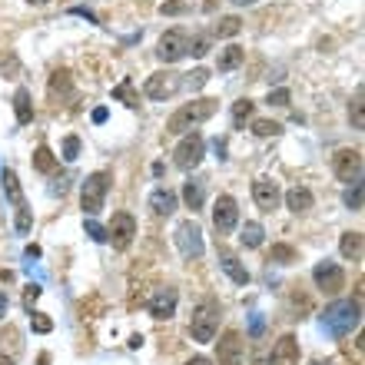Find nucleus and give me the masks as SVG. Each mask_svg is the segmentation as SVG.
<instances>
[{"label": "nucleus", "instance_id": "f257e3e1", "mask_svg": "<svg viewBox=\"0 0 365 365\" xmlns=\"http://www.w3.org/2000/svg\"><path fill=\"white\" fill-rule=\"evenodd\" d=\"M359 322H362V303L359 299H335L322 312V329L332 335V339L352 335L359 329Z\"/></svg>", "mask_w": 365, "mask_h": 365}, {"label": "nucleus", "instance_id": "f03ea898", "mask_svg": "<svg viewBox=\"0 0 365 365\" xmlns=\"http://www.w3.org/2000/svg\"><path fill=\"white\" fill-rule=\"evenodd\" d=\"M216 110H219V100H213V96H199V100H193V103H182V107L167 120V133L182 137V133H189L193 126L210 120Z\"/></svg>", "mask_w": 365, "mask_h": 365}, {"label": "nucleus", "instance_id": "7ed1b4c3", "mask_svg": "<svg viewBox=\"0 0 365 365\" xmlns=\"http://www.w3.org/2000/svg\"><path fill=\"white\" fill-rule=\"evenodd\" d=\"M110 186H113V173H110V169H96V173H90V176L83 180V186H80V206H83V213L96 216L103 210Z\"/></svg>", "mask_w": 365, "mask_h": 365}, {"label": "nucleus", "instance_id": "20e7f679", "mask_svg": "<svg viewBox=\"0 0 365 365\" xmlns=\"http://www.w3.org/2000/svg\"><path fill=\"white\" fill-rule=\"evenodd\" d=\"M219 316L223 309L216 299H203V303L193 309V319H189V335L196 342H213L216 332H219Z\"/></svg>", "mask_w": 365, "mask_h": 365}, {"label": "nucleus", "instance_id": "39448f33", "mask_svg": "<svg viewBox=\"0 0 365 365\" xmlns=\"http://www.w3.org/2000/svg\"><path fill=\"white\" fill-rule=\"evenodd\" d=\"M203 156H206V139L199 137V133H182V139L176 143V150H173V163L180 169H196L203 163Z\"/></svg>", "mask_w": 365, "mask_h": 365}, {"label": "nucleus", "instance_id": "423d86ee", "mask_svg": "<svg viewBox=\"0 0 365 365\" xmlns=\"http://www.w3.org/2000/svg\"><path fill=\"white\" fill-rule=\"evenodd\" d=\"M332 173L342 182H362V150L342 146L332 156Z\"/></svg>", "mask_w": 365, "mask_h": 365}, {"label": "nucleus", "instance_id": "0eeeda50", "mask_svg": "<svg viewBox=\"0 0 365 365\" xmlns=\"http://www.w3.org/2000/svg\"><path fill=\"white\" fill-rule=\"evenodd\" d=\"M176 246H180V253L186 259H199V256H203L206 243H203V229H199L196 219H182L180 226H176Z\"/></svg>", "mask_w": 365, "mask_h": 365}, {"label": "nucleus", "instance_id": "6e6552de", "mask_svg": "<svg viewBox=\"0 0 365 365\" xmlns=\"http://www.w3.org/2000/svg\"><path fill=\"white\" fill-rule=\"evenodd\" d=\"M189 50V33L186 31H167L156 44V57L160 63H180Z\"/></svg>", "mask_w": 365, "mask_h": 365}, {"label": "nucleus", "instance_id": "1a4fd4ad", "mask_svg": "<svg viewBox=\"0 0 365 365\" xmlns=\"http://www.w3.org/2000/svg\"><path fill=\"white\" fill-rule=\"evenodd\" d=\"M133 239H137V219L130 213H117L113 223L107 226V243H113V249L126 253L133 246Z\"/></svg>", "mask_w": 365, "mask_h": 365}, {"label": "nucleus", "instance_id": "9d476101", "mask_svg": "<svg viewBox=\"0 0 365 365\" xmlns=\"http://www.w3.org/2000/svg\"><path fill=\"white\" fill-rule=\"evenodd\" d=\"M312 282L319 286L325 296H339V292L346 289V273H342V266L339 262H319L316 269H312Z\"/></svg>", "mask_w": 365, "mask_h": 365}, {"label": "nucleus", "instance_id": "9b49d317", "mask_svg": "<svg viewBox=\"0 0 365 365\" xmlns=\"http://www.w3.org/2000/svg\"><path fill=\"white\" fill-rule=\"evenodd\" d=\"M243 355H246L243 335L236 332V329H226V332L219 335V342H216V359H219V365H239Z\"/></svg>", "mask_w": 365, "mask_h": 365}, {"label": "nucleus", "instance_id": "f8f14e48", "mask_svg": "<svg viewBox=\"0 0 365 365\" xmlns=\"http://www.w3.org/2000/svg\"><path fill=\"white\" fill-rule=\"evenodd\" d=\"M182 87V80H180V74H173V70H160V74H150L146 76V96L150 100H169L173 93Z\"/></svg>", "mask_w": 365, "mask_h": 365}, {"label": "nucleus", "instance_id": "ddd939ff", "mask_svg": "<svg viewBox=\"0 0 365 365\" xmlns=\"http://www.w3.org/2000/svg\"><path fill=\"white\" fill-rule=\"evenodd\" d=\"M236 223H239V203L229 196V193H223L213 203V226H216V232H232Z\"/></svg>", "mask_w": 365, "mask_h": 365}, {"label": "nucleus", "instance_id": "4468645a", "mask_svg": "<svg viewBox=\"0 0 365 365\" xmlns=\"http://www.w3.org/2000/svg\"><path fill=\"white\" fill-rule=\"evenodd\" d=\"M176 305H180V292L173 289V286H167V289L153 292V299L146 303V309H150L153 319H173V316H176Z\"/></svg>", "mask_w": 365, "mask_h": 365}, {"label": "nucleus", "instance_id": "2eb2a0df", "mask_svg": "<svg viewBox=\"0 0 365 365\" xmlns=\"http://www.w3.org/2000/svg\"><path fill=\"white\" fill-rule=\"evenodd\" d=\"M253 199H256V206L262 213H273V210H279V203H282V193H279V186L269 176H259L253 182Z\"/></svg>", "mask_w": 365, "mask_h": 365}, {"label": "nucleus", "instance_id": "dca6fc26", "mask_svg": "<svg viewBox=\"0 0 365 365\" xmlns=\"http://www.w3.org/2000/svg\"><path fill=\"white\" fill-rule=\"evenodd\" d=\"M269 365H299V342H296V335H282L275 342Z\"/></svg>", "mask_w": 365, "mask_h": 365}, {"label": "nucleus", "instance_id": "f3484780", "mask_svg": "<svg viewBox=\"0 0 365 365\" xmlns=\"http://www.w3.org/2000/svg\"><path fill=\"white\" fill-rule=\"evenodd\" d=\"M150 210H153L156 216L176 213V193H173V189H167V186L153 189V193H150Z\"/></svg>", "mask_w": 365, "mask_h": 365}, {"label": "nucleus", "instance_id": "a211bd4d", "mask_svg": "<svg viewBox=\"0 0 365 365\" xmlns=\"http://www.w3.org/2000/svg\"><path fill=\"white\" fill-rule=\"evenodd\" d=\"M246 60V50L239 44H229V46H223L219 50V60H216V70L219 74H229V70H236L239 63Z\"/></svg>", "mask_w": 365, "mask_h": 365}, {"label": "nucleus", "instance_id": "6ab92c4d", "mask_svg": "<svg viewBox=\"0 0 365 365\" xmlns=\"http://www.w3.org/2000/svg\"><path fill=\"white\" fill-rule=\"evenodd\" d=\"M14 117L20 126L33 123V103H31V90L27 87H17V93H14Z\"/></svg>", "mask_w": 365, "mask_h": 365}, {"label": "nucleus", "instance_id": "aec40b11", "mask_svg": "<svg viewBox=\"0 0 365 365\" xmlns=\"http://www.w3.org/2000/svg\"><path fill=\"white\" fill-rule=\"evenodd\" d=\"M219 266H223V273H226L236 286H249V273H246V266L232 256V253H223V256H219Z\"/></svg>", "mask_w": 365, "mask_h": 365}, {"label": "nucleus", "instance_id": "412c9836", "mask_svg": "<svg viewBox=\"0 0 365 365\" xmlns=\"http://www.w3.org/2000/svg\"><path fill=\"white\" fill-rule=\"evenodd\" d=\"M312 203H316V196H312V189H305V186H292L289 193H286V206H289L292 213L312 210Z\"/></svg>", "mask_w": 365, "mask_h": 365}, {"label": "nucleus", "instance_id": "4be33fe9", "mask_svg": "<svg viewBox=\"0 0 365 365\" xmlns=\"http://www.w3.org/2000/svg\"><path fill=\"white\" fill-rule=\"evenodd\" d=\"M182 203L196 213V210H203V203H206V186H203V180H186V186H182Z\"/></svg>", "mask_w": 365, "mask_h": 365}, {"label": "nucleus", "instance_id": "5701e85b", "mask_svg": "<svg viewBox=\"0 0 365 365\" xmlns=\"http://www.w3.org/2000/svg\"><path fill=\"white\" fill-rule=\"evenodd\" d=\"M31 160H33V169H37V173H44V176H50V173L57 169V163H60V160L53 156V150H50V146H37Z\"/></svg>", "mask_w": 365, "mask_h": 365}, {"label": "nucleus", "instance_id": "b1692460", "mask_svg": "<svg viewBox=\"0 0 365 365\" xmlns=\"http://www.w3.org/2000/svg\"><path fill=\"white\" fill-rule=\"evenodd\" d=\"M0 180H3V193H7V199H10L14 206H27V203H24V189H20V180H17L14 169H3V173H0Z\"/></svg>", "mask_w": 365, "mask_h": 365}, {"label": "nucleus", "instance_id": "393cba45", "mask_svg": "<svg viewBox=\"0 0 365 365\" xmlns=\"http://www.w3.org/2000/svg\"><path fill=\"white\" fill-rule=\"evenodd\" d=\"M339 253H342V259H359L362 256V232H342V239H339Z\"/></svg>", "mask_w": 365, "mask_h": 365}, {"label": "nucleus", "instance_id": "a878e982", "mask_svg": "<svg viewBox=\"0 0 365 365\" xmlns=\"http://www.w3.org/2000/svg\"><path fill=\"white\" fill-rule=\"evenodd\" d=\"M239 239H243L246 249H259V246H262V239H266V229H262V223H246Z\"/></svg>", "mask_w": 365, "mask_h": 365}, {"label": "nucleus", "instance_id": "bb28decb", "mask_svg": "<svg viewBox=\"0 0 365 365\" xmlns=\"http://www.w3.org/2000/svg\"><path fill=\"white\" fill-rule=\"evenodd\" d=\"M113 100H120L126 107H139V96H137V90H133V80H130V76L113 87Z\"/></svg>", "mask_w": 365, "mask_h": 365}, {"label": "nucleus", "instance_id": "cd10ccee", "mask_svg": "<svg viewBox=\"0 0 365 365\" xmlns=\"http://www.w3.org/2000/svg\"><path fill=\"white\" fill-rule=\"evenodd\" d=\"M239 31H243V20H239L236 14L219 17V24H216V37H236Z\"/></svg>", "mask_w": 365, "mask_h": 365}, {"label": "nucleus", "instance_id": "c85d7f7f", "mask_svg": "<svg viewBox=\"0 0 365 365\" xmlns=\"http://www.w3.org/2000/svg\"><path fill=\"white\" fill-rule=\"evenodd\" d=\"M362 100H365V90L359 87V90H355V96H352V103H349V117H352V126H355V130H362V126H365Z\"/></svg>", "mask_w": 365, "mask_h": 365}, {"label": "nucleus", "instance_id": "c756f323", "mask_svg": "<svg viewBox=\"0 0 365 365\" xmlns=\"http://www.w3.org/2000/svg\"><path fill=\"white\" fill-rule=\"evenodd\" d=\"M253 133H256L259 139H269V137H279L282 126H279L275 120H253Z\"/></svg>", "mask_w": 365, "mask_h": 365}, {"label": "nucleus", "instance_id": "7c9ffc66", "mask_svg": "<svg viewBox=\"0 0 365 365\" xmlns=\"http://www.w3.org/2000/svg\"><path fill=\"white\" fill-rule=\"evenodd\" d=\"M253 110H256L253 100H239V103H232V123H236V126H243L246 120H253Z\"/></svg>", "mask_w": 365, "mask_h": 365}, {"label": "nucleus", "instance_id": "2f4dec72", "mask_svg": "<svg viewBox=\"0 0 365 365\" xmlns=\"http://www.w3.org/2000/svg\"><path fill=\"white\" fill-rule=\"evenodd\" d=\"M189 10H193V0H167V3L160 7L163 17H180V14H189Z\"/></svg>", "mask_w": 365, "mask_h": 365}, {"label": "nucleus", "instance_id": "473e14b6", "mask_svg": "<svg viewBox=\"0 0 365 365\" xmlns=\"http://www.w3.org/2000/svg\"><path fill=\"white\" fill-rule=\"evenodd\" d=\"M342 203H346V210L359 213V210H362V182H352V189H346Z\"/></svg>", "mask_w": 365, "mask_h": 365}, {"label": "nucleus", "instance_id": "72a5a7b5", "mask_svg": "<svg viewBox=\"0 0 365 365\" xmlns=\"http://www.w3.org/2000/svg\"><path fill=\"white\" fill-rule=\"evenodd\" d=\"M186 53H193V57H206V53H210V37H206V33H196V37H189V50H186Z\"/></svg>", "mask_w": 365, "mask_h": 365}, {"label": "nucleus", "instance_id": "f704fd0d", "mask_svg": "<svg viewBox=\"0 0 365 365\" xmlns=\"http://www.w3.org/2000/svg\"><path fill=\"white\" fill-rule=\"evenodd\" d=\"M31 329L37 335H46L50 329H53V319H50V316H44V312H33V316H31Z\"/></svg>", "mask_w": 365, "mask_h": 365}, {"label": "nucleus", "instance_id": "c9c22d12", "mask_svg": "<svg viewBox=\"0 0 365 365\" xmlns=\"http://www.w3.org/2000/svg\"><path fill=\"white\" fill-rule=\"evenodd\" d=\"M31 226H33L31 210H27V206H17V232H20V236H27V232H31Z\"/></svg>", "mask_w": 365, "mask_h": 365}, {"label": "nucleus", "instance_id": "e433bc0d", "mask_svg": "<svg viewBox=\"0 0 365 365\" xmlns=\"http://www.w3.org/2000/svg\"><path fill=\"white\" fill-rule=\"evenodd\" d=\"M296 259V249L292 246H273V253H269V262H292Z\"/></svg>", "mask_w": 365, "mask_h": 365}, {"label": "nucleus", "instance_id": "4c0bfd02", "mask_svg": "<svg viewBox=\"0 0 365 365\" xmlns=\"http://www.w3.org/2000/svg\"><path fill=\"white\" fill-rule=\"evenodd\" d=\"M76 156H80V137H67L63 139V160L74 163Z\"/></svg>", "mask_w": 365, "mask_h": 365}, {"label": "nucleus", "instance_id": "58836bf2", "mask_svg": "<svg viewBox=\"0 0 365 365\" xmlns=\"http://www.w3.org/2000/svg\"><path fill=\"white\" fill-rule=\"evenodd\" d=\"M289 100H292V93L286 90V87H279V90H269V103H273V107H289Z\"/></svg>", "mask_w": 365, "mask_h": 365}, {"label": "nucleus", "instance_id": "ea45409f", "mask_svg": "<svg viewBox=\"0 0 365 365\" xmlns=\"http://www.w3.org/2000/svg\"><path fill=\"white\" fill-rule=\"evenodd\" d=\"M87 236H90L93 243H107V229L100 226V223H93V219H87Z\"/></svg>", "mask_w": 365, "mask_h": 365}, {"label": "nucleus", "instance_id": "a19ab883", "mask_svg": "<svg viewBox=\"0 0 365 365\" xmlns=\"http://www.w3.org/2000/svg\"><path fill=\"white\" fill-rule=\"evenodd\" d=\"M67 76H70L67 70H57V74H53V80H50V90H60V87L67 90V87H70V80H67Z\"/></svg>", "mask_w": 365, "mask_h": 365}, {"label": "nucleus", "instance_id": "79ce46f5", "mask_svg": "<svg viewBox=\"0 0 365 365\" xmlns=\"http://www.w3.org/2000/svg\"><path fill=\"white\" fill-rule=\"evenodd\" d=\"M40 286H27V292H24V305H27V309H33V303H37V299H40Z\"/></svg>", "mask_w": 365, "mask_h": 365}, {"label": "nucleus", "instance_id": "37998d69", "mask_svg": "<svg viewBox=\"0 0 365 365\" xmlns=\"http://www.w3.org/2000/svg\"><path fill=\"white\" fill-rule=\"evenodd\" d=\"M206 80H210V74H206V70H193V74H189V83H193V87H203V83H206Z\"/></svg>", "mask_w": 365, "mask_h": 365}, {"label": "nucleus", "instance_id": "c03bdc74", "mask_svg": "<svg viewBox=\"0 0 365 365\" xmlns=\"http://www.w3.org/2000/svg\"><path fill=\"white\" fill-rule=\"evenodd\" d=\"M107 117H110L107 107H96V110H93V123H96V126H100V123H107Z\"/></svg>", "mask_w": 365, "mask_h": 365}, {"label": "nucleus", "instance_id": "a18cd8bd", "mask_svg": "<svg viewBox=\"0 0 365 365\" xmlns=\"http://www.w3.org/2000/svg\"><path fill=\"white\" fill-rule=\"evenodd\" d=\"M70 14H76V17H87V20H90V24H100V20H96V14H90V10H87V7H74V10H70Z\"/></svg>", "mask_w": 365, "mask_h": 365}, {"label": "nucleus", "instance_id": "49530a36", "mask_svg": "<svg viewBox=\"0 0 365 365\" xmlns=\"http://www.w3.org/2000/svg\"><path fill=\"white\" fill-rule=\"evenodd\" d=\"M253 335H262V316H253Z\"/></svg>", "mask_w": 365, "mask_h": 365}, {"label": "nucleus", "instance_id": "de8ad7c7", "mask_svg": "<svg viewBox=\"0 0 365 365\" xmlns=\"http://www.w3.org/2000/svg\"><path fill=\"white\" fill-rule=\"evenodd\" d=\"M186 365H213V362H210L206 355H196V359H189V362H186Z\"/></svg>", "mask_w": 365, "mask_h": 365}, {"label": "nucleus", "instance_id": "09e8293b", "mask_svg": "<svg viewBox=\"0 0 365 365\" xmlns=\"http://www.w3.org/2000/svg\"><path fill=\"white\" fill-rule=\"evenodd\" d=\"M236 7H253V3H259V0H232Z\"/></svg>", "mask_w": 365, "mask_h": 365}, {"label": "nucleus", "instance_id": "8fccbe9b", "mask_svg": "<svg viewBox=\"0 0 365 365\" xmlns=\"http://www.w3.org/2000/svg\"><path fill=\"white\" fill-rule=\"evenodd\" d=\"M3 309H7V296H0V319H3Z\"/></svg>", "mask_w": 365, "mask_h": 365}, {"label": "nucleus", "instance_id": "3c124183", "mask_svg": "<svg viewBox=\"0 0 365 365\" xmlns=\"http://www.w3.org/2000/svg\"><path fill=\"white\" fill-rule=\"evenodd\" d=\"M27 3H33V7H44V3H50V0H27Z\"/></svg>", "mask_w": 365, "mask_h": 365}, {"label": "nucleus", "instance_id": "603ef678", "mask_svg": "<svg viewBox=\"0 0 365 365\" xmlns=\"http://www.w3.org/2000/svg\"><path fill=\"white\" fill-rule=\"evenodd\" d=\"M0 365H14V362H10V359H7V355H0Z\"/></svg>", "mask_w": 365, "mask_h": 365}, {"label": "nucleus", "instance_id": "864d4df0", "mask_svg": "<svg viewBox=\"0 0 365 365\" xmlns=\"http://www.w3.org/2000/svg\"><path fill=\"white\" fill-rule=\"evenodd\" d=\"M309 365H322V362H309Z\"/></svg>", "mask_w": 365, "mask_h": 365}]
</instances>
